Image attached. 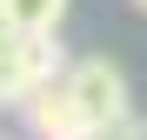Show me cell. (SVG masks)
Listing matches in <instances>:
<instances>
[{
	"instance_id": "1",
	"label": "cell",
	"mask_w": 147,
	"mask_h": 140,
	"mask_svg": "<svg viewBox=\"0 0 147 140\" xmlns=\"http://www.w3.org/2000/svg\"><path fill=\"white\" fill-rule=\"evenodd\" d=\"M67 74V54H60V33H13L0 47V107H20L34 87L60 80Z\"/></svg>"
},
{
	"instance_id": "7",
	"label": "cell",
	"mask_w": 147,
	"mask_h": 140,
	"mask_svg": "<svg viewBox=\"0 0 147 140\" xmlns=\"http://www.w3.org/2000/svg\"><path fill=\"white\" fill-rule=\"evenodd\" d=\"M134 7H140V13H147V0H134Z\"/></svg>"
},
{
	"instance_id": "6",
	"label": "cell",
	"mask_w": 147,
	"mask_h": 140,
	"mask_svg": "<svg viewBox=\"0 0 147 140\" xmlns=\"http://www.w3.org/2000/svg\"><path fill=\"white\" fill-rule=\"evenodd\" d=\"M7 40H13V27H7V13H0V47H7Z\"/></svg>"
},
{
	"instance_id": "3",
	"label": "cell",
	"mask_w": 147,
	"mask_h": 140,
	"mask_svg": "<svg viewBox=\"0 0 147 140\" xmlns=\"http://www.w3.org/2000/svg\"><path fill=\"white\" fill-rule=\"evenodd\" d=\"M20 113H27V133L34 140H94V120H87V107L74 100L67 80L34 87L27 100H20Z\"/></svg>"
},
{
	"instance_id": "2",
	"label": "cell",
	"mask_w": 147,
	"mask_h": 140,
	"mask_svg": "<svg viewBox=\"0 0 147 140\" xmlns=\"http://www.w3.org/2000/svg\"><path fill=\"white\" fill-rule=\"evenodd\" d=\"M60 80L74 87V100L87 107V120H94V127H114V120H127V113H134L127 74H120V67H114L107 54H87V60H74Z\"/></svg>"
},
{
	"instance_id": "5",
	"label": "cell",
	"mask_w": 147,
	"mask_h": 140,
	"mask_svg": "<svg viewBox=\"0 0 147 140\" xmlns=\"http://www.w3.org/2000/svg\"><path fill=\"white\" fill-rule=\"evenodd\" d=\"M94 140H147V120L127 113V120H114V127H94Z\"/></svg>"
},
{
	"instance_id": "4",
	"label": "cell",
	"mask_w": 147,
	"mask_h": 140,
	"mask_svg": "<svg viewBox=\"0 0 147 140\" xmlns=\"http://www.w3.org/2000/svg\"><path fill=\"white\" fill-rule=\"evenodd\" d=\"M0 13H7L13 33H60L67 0H0Z\"/></svg>"
}]
</instances>
